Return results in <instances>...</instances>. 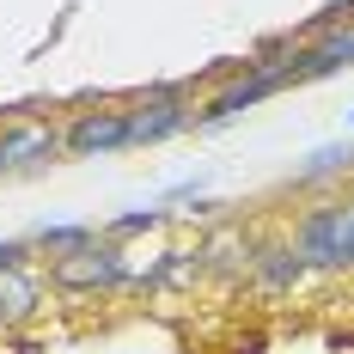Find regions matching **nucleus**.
Here are the masks:
<instances>
[{
  "instance_id": "nucleus-1",
  "label": "nucleus",
  "mask_w": 354,
  "mask_h": 354,
  "mask_svg": "<svg viewBox=\"0 0 354 354\" xmlns=\"http://www.w3.org/2000/svg\"><path fill=\"white\" fill-rule=\"evenodd\" d=\"M147 275H153V263H129V250L110 245V239L49 263V287L68 293V299H92V293H116V287H147Z\"/></svg>"
},
{
  "instance_id": "nucleus-2",
  "label": "nucleus",
  "mask_w": 354,
  "mask_h": 354,
  "mask_svg": "<svg viewBox=\"0 0 354 354\" xmlns=\"http://www.w3.org/2000/svg\"><path fill=\"white\" fill-rule=\"evenodd\" d=\"M342 232H348V202L342 196H324L293 220V250L312 263V275H342Z\"/></svg>"
},
{
  "instance_id": "nucleus-3",
  "label": "nucleus",
  "mask_w": 354,
  "mask_h": 354,
  "mask_svg": "<svg viewBox=\"0 0 354 354\" xmlns=\"http://www.w3.org/2000/svg\"><path fill=\"white\" fill-rule=\"evenodd\" d=\"M189 129H196L189 86H147L129 104V147H159L171 135H189Z\"/></svg>"
},
{
  "instance_id": "nucleus-4",
  "label": "nucleus",
  "mask_w": 354,
  "mask_h": 354,
  "mask_svg": "<svg viewBox=\"0 0 354 354\" xmlns=\"http://www.w3.org/2000/svg\"><path fill=\"white\" fill-rule=\"evenodd\" d=\"M104 153H129V104L80 110L62 129V159H104Z\"/></svg>"
},
{
  "instance_id": "nucleus-5",
  "label": "nucleus",
  "mask_w": 354,
  "mask_h": 354,
  "mask_svg": "<svg viewBox=\"0 0 354 354\" xmlns=\"http://www.w3.org/2000/svg\"><path fill=\"white\" fill-rule=\"evenodd\" d=\"M275 92H287V73L281 68H245V62H239V80H232L226 92H214L208 104L196 110V129H220V122L257 110L263 98H275Z\"/></svg>"
},
{
  "instance_id": "nucleus-6",
  "label": "nucleus",
  "mask_w": 354,
  "mask_h": 354,
  "mask_svg": "<svg viewBox=\"0 0 354 354\" xmlns=\"http://www.w3.org/2000/svg\"><path fill=\"white\" fill-rule=\"evenodd\" d=\"M354 68V19L348 25H330L312 43H293V55L281 62L287 86H306V80H330V73H348Z\"/></svg>"
},
{
  "instance_id": "nucleus-7",
  "label": "nucleus",
  "mask_w": 354,
  "mask_h": 354,
  "mask_svg": "<svg viewBox=\"0 0 354 354\" xmlns=\"http://www.w3.org/2000/svg\"><path fill=\"white\" fill-rule=\"evenodd\" d=\"M49 159H62V129H55V122H43V116H12V122L0 129V177L6 171H37V165H49Z\"/></svg>"
},
{
  "instance_id": "nucleus-8",
  "label": "nucleus",
  "mask_w": 354,
  "mask_h": 354,
  "mask_svg": "<svg viewBox=\"0 0 354 354\" xmlns=\"http://www.w3.org/2000/svg\"><path fill=\"white\" fill-rule=\"evenodd\" d=\"M250 281H257V293H269V299H281V293H293V287L312 281V263L293 250V239H263V245H250Z\"/></svg>"
},
{
  "instance_id": "nucleus-9",
  "label": "nucleus",
  "mask_w": 354,
  "mask_h": 354,
  "mask_svg": "<svg viewBox=\"0 0 354 354\" xmlns=\"http://www.w3.org/2000/svg\"><path fill=\"white\" fill-rule=\"evenodd\" d=\"M43 293H49V281L31 275L25 263H19V269H0V330L37 318V312H43Z\"/></svg>"
},
{
  "instance_id": "nucleus-10",
  "label": "nucleus",
  "mask_w": 354,
  "mask_h": 354,
  "mask_svg": "<svg viewBox=\"0 0 354 354\" xmlns=\"http://www.w3.org/2000/svg\"><path fill=\"white\" fill-rule=\"evenodd\" d=\"M25 245H31V250H49V257H73V250L98 245V226H92V220H55V226H49V220H43Z\"/></svg>"
},
{
  "instance_id": "nucleus-11",
  "label": "nucleus",
  "mask_w": 354,
  "mask_h": 354,
  "mask_svg": "<svg viewBox=\"0 0 354 354\" xmlns=\"http://www.w3.org/2000/svg\"><path fill=\"white\" fill-rule=\"evenodd\" d=\"M202 250V275H245L250 269V245L239 239V232H226V239H208Z\"/></svg>"
},
{
  "instance_id": "nucleus-12",
  "label": "nucleus",
  "mask_w": 354,
  "mask_h": 354,
  "mask_svg": "<svg viewBox=\"0 0 354 354\" xmlns=\"http://www.w3.org/2000/svg\"><path fill=\"white\" fill-rule=\"evenodd\" d=\"M342 171H354V147H318L299 171H293V183L299 189H312V183H324V177H342Z\"/></svg>"
},
{
  "instance_id": "nucleus-13",
  "label": "nucleus",
  "mask_w": 354,
  "mask_h": 354,
  "mask_svg": "<svg viewBox=\"0 0 354 354\" xmlns=\"http://www.w3.org/2000/svg\"><path fill=\"white\" fill-rule=\"evenodd\" d=\"M165 220H171V208H135V214H116V220L104 226V239L116 245V239H129V232H159Z\"/></svg>"
},
{
  "instance_id": "nucleus-14",
  "label": "nucleus",
  "mask_w": 354,
  "mask_h": 354,
  "mask_svg": "<svg viewBox=\"0 0 354 354\" xmlns=\"http://www.w3.org/2000/svg\"><path fill=\"white\" fill-rule=\"evenodd\" d=\"M348 129H354V110H348Z\"/></svg>"
}]
</instances>
